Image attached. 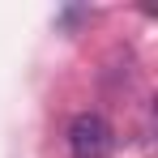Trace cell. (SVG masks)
<instances>
[{"label":"cell","instance_id":"1","mask_svg":"<svg viewBox=\"0 0 158 158\" xmlns=\"http://www.w3.org/2000/svg\"><path fill=\"white\" fill-rule=\"evenodd\" d=\"M111 150V128L98 111H81L69 124V154L73 158H107Z\"/></svg>","mask_w":158,"mask_h":158}]
</instances>
